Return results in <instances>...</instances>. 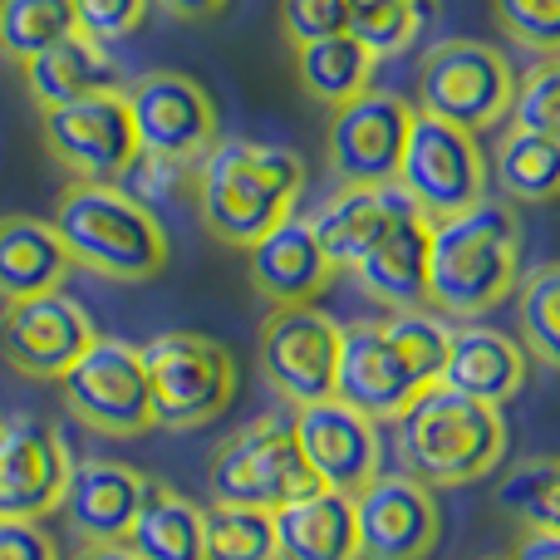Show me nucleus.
Here are the masks:
<instances>
[{
  "label": "nucleus",
  "instance_id": "obj_11",
  "mask_svg": "<svg viewBox=\"0 0 560 560\" xmlns=\"http://www.w3.org/2000/svg\"><path fill=\"white\" fill-rule=\"evenodd\" d=\"M45 153L74 183H118L138 167V133L128 118L124 89H98L89 98L39 114Z\"/></svg>",
  "mask_w": 560,
  "mask_h": 560
},
{
  "label": "nucleus",
  "instance_id": "obj_32",
  "mask_svg": "<svg viewBox=\"0 0 560 560\" xmlns=\"http://www.w3.org/2000/svg\"><path fill=\"white\" fill-rule=\"evenodd\" d=\"M497 502L506 516L522 522V532L560 536V457H526L497 487Z\"/></svg>",
  "mask_w": 560,
  "mask_h": 560
},
{
  "label": "nucleus",
  "instance_id": "obj_34",
  "mask_svg": "<svg viewBox=\"0 0 560 560\" xmlns=\"http://www.w3.org/2000/svg\"><path fill=\"white\" fill-rule=\"evenodd\" d=\"M394 349L404 354V364L413 369L423 384H438L447 364V345H453V325L433 310H388L384 319Z\"/></svg>",
  "mask_w": 560,
  "mask_h": 560
},
{
  "label": "nucleus",
  "instance_id": "obj_42",
  "mask_svg": "<svg viewBox=\"0 0 560 560\" xmlns=\"http://www.w3.org/2000/svg\"><path fill=\"white\" fill-rule=\"evenodd\" d=\"M158 5H163L167 15H177V20H212L226 0H158Z\"/></svg>",
  "mask_w": 560,
  "mask_h": 560
},
{
  "label": "nucleus",
  "instance_id": "obj_5",
  "mask_svg": "<svg viewBox=\"0 0 560 560\" xmlns=\"http://www.w3.org/2000/svg\"><path fill=\"white\" fill-rule=\"evenodd\" d=\"M128 118L138 133V163L167 177H192V167L217 148V104L192 74L153 69L124 89Z\"/></svg>",
  "mask_w": 560,
  "mask_h": 560
},
{
  "label": "nucleus",
  "instance_id": "obj_21",
  "mask_svg": "<svg viewBox=\"0 0 560 560\" xmlns=\"http://www.w3.org/2000/svg\"><path fill=\"white\" fill-rule=\"evenodd\" d=\"M246 271H252L256 295L271 300V305H315L329 290V280L339 276L329 266L325 246L315 242L310 217H295V212L252 246V266Z\"/></svg>",
  "mask_w": 560,
  "mask_h": 560
},
{
  "label": "nucleus",
  "instance_id": "obj_29",
  "mask_svg": "<svg viewBox=\"0 0 560 560\" xmlns=\"http://www.w3.org/2000/svg\"><path fill=\"white\" fill-rule=\"evenodd\" d=\"M128 546L138 560H202V506L153 482L133 532H128Z\"/></svg>",
  "mask_w": 560,
  "mask_h": 560
},
{
  "label": "nucleus",
  "instance_id": "obj_43",
  "mask_svg": "<svg viewBox=\"0 0 560 560\" xmlns=\"http://www.w3.org/2000/svg\"><path fill=\"white\" fill-rule=\"evenodd\" d=\"M74 560H138V556H133V546L128 541H89Z\"/></svg>",
  "mask_w": 560,
  "mask_h": 560
},
{
  "label": "nucleus",
  "instance_id": "obj_15",
  "mask_svg": "<svg viewBox=\"0 0 560 560\" xmlns=\"http://www.w3.org/2000/svg\"><path fill=\"white\" fill-rule=\"evenodd\" d=\"M413 104L388 89H364L359 98L329 108L325 158L339 183H394L404 158Z\"/></svg>",
  "mask_w": 560,
  "mask_h": 560
},
{
  "label": "nucleus",
  "instance_id": "obj_20",
  "mask_svg": "<svg viewBox=\"0 0 560 560\" xmlns=\"http://www.w3.org/2000/svg\"><path fill=\"white\" fill-rule=\"evenodd\" d=\"M428 236H433V222L413 207V197H404L388 232L349 276L384 310H428Z\"/></svg>",
  "mask_w": 560,
  "mask_h": 560
},
{
  "label": "nucleus",
  "instance_id": "obj_23",
  "mask_svg": "<svg viewBox=\"0 0 560 560\" xmlns=\"http://www.w3.org/2000/svg\"><path fill=\"white\" fill-rule=\"evenodd\" d=\"M276 556L280 560H359L354 497L305 487L276 506Z\"/></svg>",
  "mask_w": 560,
  "mask_h": 560
},
{
  "label": "nucleus",
  "instance_id": "obj_26",
  "mask_svg": "<svg viewBox=\"0 0 560 560\" xmlns=\"http://www.w3.org/2000/svg\"><path fill=\"white\" fill-rule=\"evenodd\" d=\"M74 271L65 242L39 217H0V300H25L59 290Z\"/></svg>",
  "mask_w": 560,
  "mask_h": 560
},
{
  "label": "nucleus",
  "instance_id": "obj_25",
  "mask_svg": "<svg viewBox=\"0 0 560 560\" xmlns=\"http://www.w3.org/2000/svg\"><path fill=\"white\" fill-rule=\"evenodd\" d=\"M20 74H25V94L35 98L39 114L59 104H74V98H89L98 89H118L114 55H108V45H98L89 35H69L59 45H49L45 55L25 59Z\"/></svg>",
  "mask_w": 560,
  "mask_h": 560
},
{
  "label": "nucleus",
  "instance_id": "obj_19",
  "mask_svg": "<svg viewBox=\"0 0 560 560\" xmlns=\"http://www.w3.org/2000/svg\"><path fill=\"white\" fill-rule=\"evenodd\" d=\"M153 487V477H143L138 467L114 463V457H79L69 467L65 482V512L69 532L79 541H128L138 512H143V497Z\"/></svg>",
  "mask_w": 560,
  "mask_h": 560
},
{
  "label": "nucleus",
  "instance_id": "obj_8",
  "mask_svg": "<svg viewBox=\"0 0 560 560\" xmlns=\"http://www.w3.org/2000/svg\"><path fill=\"white\" fill-rule=\"evenodd\" d=\"M394 183L413 197V207L428 222H443V217H457L482 202L492 177H487V153L477 133L413 108Z\"/></svg>",
  "mask_w": 560,
  "mask_h": 560
},
{
  "label": "nucleus",
  "instance_id": "obj_12",
  "mask_svg": "<svg viewBox=\"0 0 560 560\" xmlns=\"http://www.w3.org/2000/svg\"><path fill=\"white\" fill-rule=\"evenodd\" d=\"M339 339H345V325L319 305H271V315L261 319V335H256L266 384L290 408L335 398Z\"/></svg>",
  "mask_w": 560,
  "mask_h": 560
},
{
  "label": "nucleus",
  "instance_id": "obj_38",
  "mask_svg": "<svg viewBox=\"0 0 560 560\" xmlns=\"http://www.w3.org/2000/svg\"><path fill=\"white\" fill-rule=\"evenodd\" d=\"M280 39L290 49L310 45V39H329L349 30V0H280L276 5Z\"/></svg>",
  "mask_w": 560,
  "mask_h": 560
},
{
  "label": "nucleus",
  "instance_id": "obj_13",
  "mask_svg": "<svg viewBox=\"0 0 560 560\" xmlns=\"http://www.w3.org/2000/svg\"><path fill=\"white\" fill-rule=\"evenodd\" d=\"M94 319L65 290H45V295L5 300L0 310V359L15 369L20 378H65L69 364L94 345Z\"/></svg>",
  "mask_w": 560,
  "mask_h": 560
},
{
  "label": "nucleus",
  "instance_id": "obj_6",
  "mask_svg": "<svg viewBox=\"0 0 560 560\" xmlns=\"http://www.w3.org/2000/svg\"><path fill=\"white\" fill-rule=\"evenodd\" d=\"M148 388H153V423L187 433L217 423L236 398V359L222 339L197 329H167L143 345Z\"/></svg>",
  "mask_w": 560,
  "mask_h": 560
},
{
  "label": "nucleus",
  "instance_id": "obj_9",
  "mask_svg": "<svg viewBox=\"0 0 560 560\" xmlns=\"http://www.w3.org/2000/svg\"><path fill=\"white\" fill-rule=\"evenodd\" d=\"M65 408L98 438H138L153 423V388H148L143 349L114 335H94V345L59 378Z\"/></svg>",
  "mask_w": 560,
  "mask_h": 560
},
{
  "label": "nucleus",
  "instance_id": "obj_1",
  "mask_svg": "<svg viewBox=\"0 0 560 560\" xmlns=\"http://www.w3.org/2000/svg\"><path fill=\"white\" fill-rule=\"evenodd\" d=\"M192 202L207 236L252 252L271 226L295 212L305 192V158L295 148L256 138H217V148L192 167Z\"/></svg>",
  "mask_w": 560,
  "mask_h": 560
},
{
  "label": "nucleus",
  "instance_id": "obj_24",
  "mask_svg": "<svg viewBox=\"0 0 560 560\" xmlns=\"http://www.w3.org/2000/svg\"><path fill=\"white\" fill-rule=\"evenodd\" d=\"M438 384L457 388V394L477 398V404L502 408L506 398L522 394L526 384V349L512 335L492 325H472L453 329V345H447V364Z\"/></svg>",
  "mask_w": 560,
  "mask_h": 560
},
{
  "label": "nucleus",
  "instance_id": "obj_40",
  "mask_svg": "<svg viewBox=\"0 0 560 560\" xmlns=\"http://www.w3.org/2000/svg\"><path fill=\"white\" fill-rule=\"evenodd\" d=\"M0 560H59V546L39 522L0 516Z\"/></svg>",
  "mask_w": 560,
  "mask_h": 560
},
{
  "label": "nucleus",
  "instance_id": "obj_33",
  "mask_svg": "<svg viewBox=\"0 0 560 560\" xmlns=\"http://www.w3.org/2000/svg\"><path fill=\"white\" fill-rule=\"evenodd\" d=\"M516 319L526 354L560 369V261H546L516 280Z\"/></svg>",
  "mask_w": 560,
  "mask_h": 560
},
{
  "label": "nucleus",
  "instance_id": "obj_44",
  "mask_svg": "<svg viewBox=\"0 0 560 560\" xmlns=\"http://www.w3.org/2000/svg\"><path fill=\"white\" fill-rule=\"evenodd\" d=\"M384 5H394V0H349V20H354V15H374V10H384Z\"/></svg>",
  "mask_w": 560,
  "mask_h": 560
},
{
  "label": "nucleus",
  "instance_id": "obj_14",
  "mask_svg": "<svg viewBox=\"0 0 560 560\" xmlns=\"http://www.w3.org/2000/svg\"><path fill=\"white\" fill-rule=\"evenodd\" d=\"M359 560H428L443 536V506L433 487L408 472H378L354 492Z\"/></svg>",
  "mask_w": 560,
  "mask_h": 560
},
{
  "label": "nucleus",
  "instance_id": "obj_18",
  "mask_svg": "<svg viewBox=\"0 0 560 560\" xmlns=\"http://www.w3.org/2000/svg\"><path fill=\"white\" fill-rule=\"evenodd\" d=\"M423 388L428 384L394 349L384 319H354V325H345V339H339V374H335L339 404H349L354 413L374 418V423H394Z\"/></svg>",
  "mask_w": 560,
  "mask_h": 560
},
{
  "label": "nucleus",
  "instance_id": "obj_10",
  "mask_svg": "<svg viewBox=\"0 0 560 560\" xmlns=\"http://www.w3.org/2000/svg\"><path fill=\"white\" fill-rule=\"evenodd\" d=\"M212 497L232 506H261L276 512L305 487H315L305 457L295 443V423L285 413H261L256 423L236 428L222 447L212 453Z\"/></svg>",
  "mask_w": 560,
  "mask_h": 560
},
{
  "label": "nucleus",
  "instance_id": "obj_4",
  "mask_svg": "<svg viewBox=\"0 0 560 560\" xmlns=\"http://www.w3.org/2000/svg\"><path fill=\"white\" fill-rule=\"evenodd\" d=\"M398 463L408 477L428 487H467L482 482L506 457V418L502 408L477 404L447 384H428L404 413L394 418Z\"/></svg>",
  "mask_w": 560,
  "mask_h": 560
},
{
  "label": "nucleus",
  "instance_id": "obj_37",
  "mask_svg": "<svg viewBox=\"0 0 560 560\" xmlns=\"http://www.w3.org/2000/svg\"><path fill=\"white\" fill-rule=\"evenodd\" d=\"M492 15L512 45L532 55H560V0H492Z\"/></svg>",
  "mask_w": 560,
  "mask_h": 560
},
{
  "label": "nucleus",
  "instance_id": "obj_36",
  "mask_svg": "<svg viewBox=\"0 0 560 560\" xmlns=\"http://www.w3.org/2000/svg\"><path fill=\"white\" fill-rule=\"evenodd\" d=\"M512 128H526V133H541L560 143V55H546L516 79L512 94Z\"/></svg>",
  "mask_w": 560,
  "mask_h": 560
},
{
  "label": "nucleus",
  "instance_id": "obj_27",
  "mask_svg": "<svg viewBox=\"0 0 560 560\" xmlns=\"http://www.w3.org/2000/svg\"><path fill=\"white\" fill-rule=\"evenodd\" d=\"M487 177L497 183L502 202L512 207H541L560 197V143L526 128H506L492 148Z\"/></svg>",
  "mask_w": 560,
  "mask_h": 560
},
{
  "label": "nucleus",
  "instance_id": "obj_31",
  "mask_svg": "<svg viewBox=\"0 0 560 560\" xmlns=\"http://www.w3.org/2000/svg\"><path fill=\"white\" fill-rule=\"evenodd\" d=\"M202 560H280L276 512L232 502L202 506Z\"/></svg>",
  "mask_w": 560,
  "mask_h": 560
},
{
  "label": "nucleus",
  "instance_id": "obj_28",
  "mask_svg": "<svg viewBox=\"0 0 560 560\" xmlns=\"http://www.w3.org/2000/svg\"><path fill=\"white\" fill-rule=\"evenodd\" d=\"M290 55H295V84L325 108H339V104H349V98H359L364 89H374L378 59L369 55L349 30L345 35H329V39H310V45L290 49Z\"/></svg>",
  "mask_w": 560,
  "mask_h": 560
},
{
  "label": "nucleus",
  "instance_id": "obj_41",
  "mask_svg": "<svg viewBox=\"0 0 560 560\" xmlns=\"http://www.w3.org/2000/svg\"><path fill=\"white\" fill-rule=\"evenodd\" d=\"M506 560H560V536L556 532H522Z\"/></svg>",
  "mask_w": 560,
  "mask_h": 560
},
{
  "label": "nucleus",
  "instance_id": "obj_22",
  "mask_svg": "<svg viewBox=\"0 0 560 560\" xmlns=\"http://www.w3.org/2000/svg\"><path fill=\"white\" fill-rule=\"evenodd\" d=\"M404 187L398 183H339V192H329L325 202L310 212L315 242L325 246L335 271H354L374 242L388 232V222L404 207Z\"/></svg>",
  "mask_w": 560,
  "mask_h": 560
},
{
  "label": "nucleus",
  "instance_id": "obj_3",
  "mask_svg": "<svg viewBox=\"0 0 560 560\" xmlns=\"http://www.w3.org/2000/svg\"><path fill=\"white\" fill-rule=\"evenodd\" d=\"M69 261L104 280H153L167 266V232L143 197L124 192L118 183H74L59 192L55 222Z\"/></svg>",
  "mask_w": 560,
  "mask_h": 560
},
{
  "label": "nucleus",
  "instance_id": "obj_30",
  "mask_svg": "<svg viewBox=\"0 0 560 560\" xmlns=\"http://www.w3.org/2000/svg\"><path fill=\"white\" fill-rule=\"evenodd\" d=\"M79 35L74 0H0V55L25 65L49 45Z\"/></svg>",
  "mask_w": 560,
  "mask_h": 560
},
{
  "label": "nucleus",
  "instance_id": "obj_45",
  "mask_svg": "<svg viewBox=\"0 0 560 560\" xmlns=\"http://www.w3.org/2000/svg\"><path fill=\"white\" fill-rule=\"evenodd\" d=\"M482 560H506V556H482Z\"/></svg>",
  "mask_w": 560,
  "mask_h": 560
},
{
  "label": "nucleus",
  "instance_id": "obj_2",
  "mask_svg": "<svg viewBox=\"0 0 560 560\" xmlns=\"http://www.w3.org/2000/svg\"><path fill=\"white\" fill-rule=\"evenodd\" d=\"M522 280V217L512 202L477 207L433 222L428 236V310L443 319H477L497 310Z\"/></svg>",
  "mask_w": 560,
  "mask_h": 560
},
{
  "label": "nucleus",
  "instance_id": "obj_39",
  "mask_svg": "<svg viewBox=\"0 0 560 560\" xmlns=\"http://www.w3.org/2000/svg\"><path fill=\"white\" fill-rule=\"evenodd\" d=\"M148 5H153V0H74L79 35L98 39V45L133 39L148 20Z\"/></svg>",
  "mask_w": 560,
  "mask_h": 560
},
{
  "label": "nucleus",
  "instance_id": "obj_17",
  "mask_svg": "<svg viewBox=\"0 0 560 560\" xmlns=\"http://www.w3.org/2000/svg\"><path fill=\"white\" fill-rule=\"evenodd\" d=\"M69 467L74 457L55 423L35 413L0 418V516L45 522L49 512H59Z\"/></svg>",
  "mask_w": 560,
  "mask_h": 560
},
{
  "label": "nucleus",
  "instance_id": "obj_16",
  "mask_svg": "<svg viewBox=\"0 0 560 560\" xmlns=\"http://www.w3.org/2000/svg\"><path fill=\"white\" fill-rule=\"evenodd\" d=\"M290 423H295L300 457H305L315 487L354 497L359 487H369L384 472V438H378V423L354 413V408L339 404V398H319V404L295 408Z\"/></svg>",
  "mask_w": 560,
  "mask_h": 560
},
{
  "label": "nucleus",
  "instance_id": "obj_35",
  "mask_svg": "<svg viewBox=\"0 0 560 560\" xmlns=\"http://www.w3.org/2000/svg\"><path fill=\"white\" fill-rule=\"evenodd\" d=\"M433 10H438V0H394V5L374 10V15H354L349 20V35L384 65V59H398L413 49V39L433 20Z\"/></svg>",
  "mask_w": 560,
  "mask_h": 560
},
{
  "label": "nucleus",
  "instance_id": "obj_7",
  "mask_svg": "<svg viewBox=\"0 0 560 560\" xmlns=\"http://www.w3.org/2000/svg\"><path fill=\"white\" fill-rule=\"evenodd\" d=\"M516 74L506 55H497L482 39H438L418 59L413 98L418 114H433L467 133H487L512 114Z\"/></svg>",
  "mask_w": 560,
  "mask_h": 560
}]
</instances>
